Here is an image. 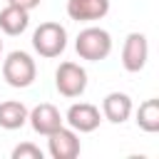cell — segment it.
Returning a JSON list of instances; mask_svg holds the SVG:
<instances>
[{
    "mask_svg": "<svg viewBox=\"0 0 159 159\" xmlns=\"http://www.w3.org/2000/svg\"><path fill=\"white\" fill-rule=\"evenodd\" d=\"M75 50L82 60L99 62L112 52V35L102 27H84L75 40Z\"/></svg>",
    "mask_w": 159,
    "mask_h": 159,
    "instance_id": "obj_1",
    "label": "cell"
},
{
    "mask_svg": "<svg viewBox=\"0 0 159 159\" xmlns=\"http://www.w3.org/2000/svg\"><path fill=\"white\" fill-rule=\"evenodd\" d=\"M2 77L10 87L15 89H22V87H30L37 77V67H35V60L22 52V50H15L5 57L2 62Z\"/></svg>",
    "mask_w": 159,
    "mask_h": 159,
    "instance_id": "obj_2",
    "label": "cell"
},
{
    "mask_svg": "<svg viewBox=\"0 0 159 159\" xmlns=\"http://www.w3.org/2000/svg\"><path fill=\"white\" fill-rule=\"evenodd\" d=\"M32 47L40 57H60L67 47V30L60 22H42L32 32Z\"/></svg>",
    "mask_w": 159,
    "mask_h": 159,
    "instance_id": "obj_3",
    "label": "cell"
},
{
    "mask_svg": "<svg viewBox=\"0 0 159 159\" xmlns=\"http://www.w3.org/2000/svg\"><path fill=\"white\" fill-rule=\"evenodd\" d=\"M55 87L62 97H80L87 89V72L77 62H62L55 72Z\"/></svg>",
    "mask_w": 159,
    "mask_h": 159,
    "instance_id": "obj_4",
    "label": "cell"
},
{
    "mask_svg": "<svg viewBox=\"0 0 159 159\" xmlns=\"http://www.w3.org/2000/svg\"><path fill=\"white\" fill-rule=\"evenodd\" d=\"M149 60V42L144 32H129L122 47V65L127 72H142Z\"/></svg>",
    "mask_w": 159,
    "mask_h": 159,
    "instance_id": "obj_5",
    "label": "cell"
},
{
    "mask_svg": "<svg viewBox=\"0 0 159 159\" xmlns=\"http://www.w3.org/2000/svg\"><path fill=\"white\" fill-rule=\"evenodd\" d=\"M47 152L52 159H75L80 154V137L75 129L57 127L47 134Z\"/></svg>",
    "mask_w": 159,
    "mask_h": 159,
    "instance_id": "obj_6",
    "label": "cell"
},
{
    "mask_svg": "<svg viewBox=\"0 0 159 159\" xmlns=\"http://www.w3.org/2000/svg\"><path fill=\"white\" fill-rule=\"evenodd\" d=\"M65 119H67L70 129H75V132H80V134H87V132H94V129L99 127L102 114H99V109H97L94 104H89V102H77V104H72V107L67 109Z\"/></svg>",
    "mask_w": 159,
    "mask_h": 159,
    "instance_id": "obj_7",
    "label": "cell"
},
{
    "mask_svg": "<svg viewBox=\"0 0 159 159\" xmlns=\"http://www.w3.org/2000/svg\"><path fill=\"white\" fill-rule=\"evenodd\" d=\"M27 122H30V127L37 132V134H50V132H55L57 127H62V114H60V109L55 107V104H47V102H42V104H37L32 112H27Z\"/></svg>",
    "mask_w": 159,
    "mask_h": 159,
    "instance_id": "obj_8",
    "label": "cell"
},
{
    "mask_svg": "<svg viewBox=\"0 0 159 159\" xmlns=\"http://www.w3.org/2000/svg\"><path fill=\"white\" fill-rule=\"evenodd\" d=\"M109 12V0H67V15L77 22L102 20Z\"/></svg>",
    "mask_w": 159,
    "mask_h": 159,
    "instance_id": "obj_9",
    "label": "cell"
},
{
    "mask_svg": "<svg viewBox=\"0 0 159 159\" xmlns=\"http://www.w3.org/2000/svg\"><path fill=\"white\" fill-rule=\"evenodd\" d=\"M102 114L112 124H122L132 114V97L127 92H109L102 99Z\"/></svg>",
    "mask_w": 159,
    "mask_h": 159,
    "instance_id": "obj_10",
    "label": "cell"
},
{
    "mask_svg": "<svg viewBox=\"0 0 159 159\" xmlns=\"http://www.w3.org/2000/svg\"><path fill=\"white\" fill-rule=\"evenodd\" d=\"M30 25V12L15 5H7L0 10V30L5 35H22Z\"/></svg>",
    "mask_w": 159,
    "mask_h": 159,
    "instance_id": "obj_11",
    "label": "cell"
},
{
    "mask_svg": "<svg viewBox=\"0 0 159 159\" xmlns=\"http://www.w3.org/2000/svg\"><path fill=\"white\" fill-rule=\"evenodd\" d=\"M27 122V107L17 99H7L0 104V127L2 129H20Z\"/></svg>",
    "mask_w": 159,
    "mask_h": 159,
    "instance_id": "obj_12",
    "label": "cell"
},
{
    "mask_svg": "<svg viewBox=\"0 0 159 159\" xmlns=\"http://www.w3.org/2000/svg\"><path fill=\"white\" fill-rule=\"evenodd\" d=\"M137 124L147 134L159 132V99L157 97H152V99H147V102L139 104V109H137Z\"/></svg>",
    "mask_w": 159,
    "mask_h": 159,
    "instance_id": "obj_13",
    "label": "cell"
},
{
    "mask_svg": "<svg viewBox=\"0 0 159 159\" xmlns=\"http://www.w3.org/2000/svg\"><path fill=\"white\" fill-rule=\"evenodd\" d=\"M12 159H42V149L32 142H22L12 149Z\"/></svg>",
    "mask_w": 159,
    "mask_h": 159,
    "instance_id": "obj_14",
    "label": "cell"
},
{
    "mask_svg": "<svg viewBox=\"0 0 159 159\" xmlns=\"http://www.w3.org/2000/svg\"><path fill=\"white\" fill-rule=\"evenodd\" d=\"M42 0H7V5H15V7H22V10H35L37 5H40Z\"/></svg>",
    "mask_w": 159,
    "mask_h": 159,
    "instance_id": "obj_15",
    "label": "cell"
},
{
    "mask_svg": "<svg viewBox=\"0 0 159 159\" xmlns=\"http://www.w3.org/2000/svg\"><path fill=\"white\" fill-rule=\"evenodd\" d=\"M0 52H2V40H0Z\"/></svg>",
    "mask_w": 159,
    "mask_h": 159,
    "instance_id": "obj_16",
    "label": "cell"
}]
</instances>
